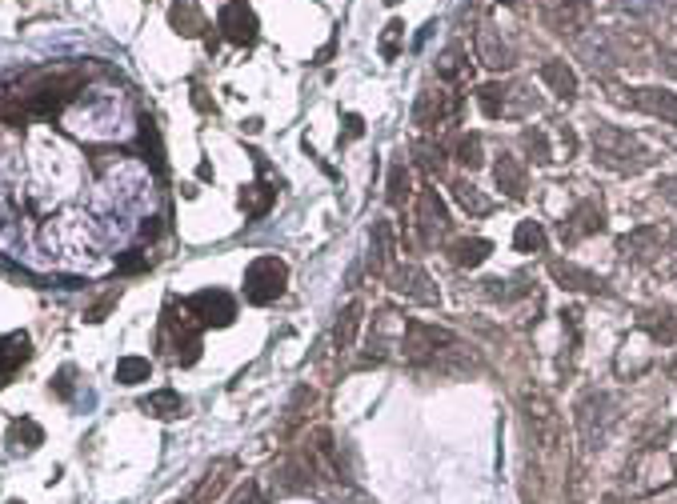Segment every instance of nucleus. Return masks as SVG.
<instances>
[{
	"label": "nucleus",
	"instance_id": "cd10ccee",
	"mask_svg": "<svg viewBox=\"0 0 677 504\" xmlns=\"http://www.w3.org/2000/svg\"><path fill=\"white\" fill-rule=\"evenodd\" d=\"M449 188H453V200H457V205H461L469 217H489V213H493V200L485 197L477 185H469V180H453Z\"/></svg>",
	"mask_w": 677,
	"mask_h": 504
},
{
	"label": "nucleus",
	"instance_id": "2f4dec72",
	"mask_svg": "<svg viewBox=\"0 0 677 504\" xmlns=\"http://www.w3.org/2000/svg\"><path fill=\"white\" fill-rule=\"evenodd\" d=\"M513 248L518 252H545V228L538 225V220H521L518 233H513Z\"/></svg>",
	"mask_w": 677,
	"mask_h": 504
},
{
	"label": "nucleus",
	"instance_id": "09e8293b",
	"mask_svg": "<svg viewBox=\"0 0 677 504\" xmlns=\"http://www.w3.org/2000/svg\"><path fill=\"white\" fill-rule=\"evenodd\" d=\"M670 372H673V377H677V360H673V365H670Z\"/></svg>",
	"mask_w": 677,
	"mask_h": 504
},
{
	"label": "nucleus",
	"instance_id": "de8ad7c7",
	"mask_svg": "<svg viewBox=\"0 0 677 504\" xmlns=\"http://www.w3.org/2000/svg\"><path fill=\"white\" fill-rule=\"evenodd\" d=\"M140 237H149V240H153V237H160V225H157V217H153V220H145V225H140Z\"/></svg>",
	"mask_w": 677,
	"mask_h": 504
},
{
	"label": "nucleus",
	"instance_id": "412c9836",
	"mask_svg": "<svg viewBox=\"0 0 677 504\" xmlns=\"http://www.w3.org/2000/svg\"><path fill=\"white\" fill-rule=\"evenodd\" d=\"M541 80L549 85L553 96H561V100L578 96V73H573L565 60H545V65H541Z\"/></svg>",
	"mask_w": 677,
	"mask_h": 504
},
{
	"label": "nucleus",
	"instance_id": "f704fd0d",
	"mask_svg": "<svg viewBox=\"0 0 677 504\" xmlns=\"http://www.w3.org/2000/svg\"><path fill=\"white\" fill-rule=\"evenodd\" d=\"M521 148L533 156V165H549V160H553L549 140H545L541 128H521Z\"/></svg>",
	"mask_w": 677,
	"mask_h": 504
},
{
	"label": "nucleus",
	"instance_id": "7ed1b4c3",
	"mask_svg": "<svg viewBox=\"0 0 677 504\" xmlns=\"http://www.w3.org/2000/svg\"><path fill=\"white\" fill-rule=\"evenodd\" d=\"M160 348L169 352V357L177 360V365H193L200 357V325L193 317H189L185 300H169L165 305V320H160Z\"/></svg>",
	"mask_w": 677,
	"mask_h": 504
},
{
	"label": "nucleus",
	"instance_id": "ddd939ff",
	"mask_svg": "<svg viewBox=\"0 0 677 504\" xmlns=\"http://www.w3.org/2000/svg\"><path fill=\"white\" fill-rule=\"evenodd\" d=\"M473 48H477V60H481V65L497 68V73L513 68V48L505 45V36H501L493 25H481V28H477V36H473Z\"/></svg>",
	"mask_w": 677,
	"mask_h": 504
},
{
	"label": "nucleus",
	"instance_id": "72a5a7b5",
	"mask_svg": "<svg viewBox=\"0 0 677 504\" xmlns=\"http://www.w3.org/2000/svg\"><path fill=\"white\" fill-rule=\"evenodd\" d=\"M413 153H417V165L426 168L429 176L446 173V153H441V145H433V140H417V145H413Z\"/></svg>",
	"mask_w": 677,
	"mask_h": 504
},
{
	"label": "nucleus",
	"instance_id": "0eeeda50",
	"mask_svg": "<svg viewBox=\"0 0 677 504\" xmlns=\"http://www.w3.org/2000/svg\"><path fill=\"white\" fill-rule=\"evenodd\" d=\"M189 317L197 320L200 328H229L237 320V300L229 297L225 288H205V292H193L185 300Z\"/></svg>",
	"mask_w": 677,
	"mask_h": 504
},
{
	"label": "nucleus",
	"instance_id": "bb28decb",
	"mask_svg": "<svg viewBox=\"0 0 677 504\" xmlns=\"http://www.w3.org/2000/svg\"><path fill=\"white\" fill-rule=\"evenodd\" d=\"M277 205V185H265V180H257V185L241 188V208H245V217H265L269 208Z\"/></svg>",
	"mask_w": 677,
	"mask_h": 504
},
{
	"label": "nucleus",
	"instance_id": "8fccbe9b",
	"mask_svg": "<svg viewBox=\"0 0 677 504\" xmlns=\"http://www.w3.org/2000/svg\"><path fill=\"white\" fill-rule=\"evenodd\" d=\"M501 5H518V0H501Z\"/></svg>",
	"mask_w": 677,
	"mask_h": 504
},
{
	"label": "nucleus",
	"instance_id": "a211bd4d",
	"mask_svg": "<svg viewBox=\"0 0 677 504\" xmlns=\"http://www.w3.org/2000/svg\"><path fill=\"white\" fill-rule=\"evenodd\" d=\"M493 176H497V188L509 200H521L525 197V188H529V176H525V165L518 156H509V153H501L497 156V165H493Z\"/></svg>",
	"mask_w": 677,
	"mask_h": 504
},
{
	"label": "nucleus",
	"instance_id": "a18cd8bd",
	"mask_svg": "<svg viewBox=\"0 0 677 504\" xmlns=\"http://www.w3.org/2000/svg\"><path fill=\"white\" fill-rule=\"evenodd\" d=\"M558 140H561L565 156H573V153H578V133H573L569 125H561V128H558Z\"/></svg>",
	"mask_w": 677,
	"mask_h": 504
},
{
	"label": "nucleus",
	"instance_id": "37998d69",
	"mask_svg": "<svg viewBox=\"0 0 677 504\" xmlns=\"http://www.w3.org/2000/svg\"><path fill=\"white\" fill-rule=\"evenodd\" d=\"M229 504H265V500H261V489L249 480V485H241V489H237V497H232Z\"/></svg>",
	"mask_w": 677,
	"mask_h": 504
},
{
	"label": "nucleus",
	"instance_id": "4468645a",
	"mask_svg": "<svg viewBox=\"0 0 677 504\" xmlns=\"http://www.w3.org/2000/svg\"><path fill=\"white\" fill-rule=\"evenodd\" d=\"M545 25L553 33H581L590 28V5H578V0H549L545 5Z\"/></svg>",
	"mask_w": 677,
	"mask_h": 504
},
{
	"label": "nucleus",
	"instance_id": "c85d7f7f",
	"mask_svg": "<svg viewBox=\"0 0 677 504\" xmlns=\"http://www.w3.org/2000/svg\"><path fill=\"white\" fill-rule=\"evenodd\" d=\"M140 153H145V160L157 173H165V148H160V133L149 116H140Z\"/></svg>",
	"mask_w": 677,
	"mask_h": 504
},
{
	"label": "nucleus",
	"instance_id": "a19ab883",
	"mask_svg": "<svg viewBox=\"0 0 677 504\" xmlns=\"http://www.w3.org/2000/svg\"><path fill=\"white\" fill-rule=\"evenodd\" d=\"M48 388H53V397H56V400H73V392H77V368H73V365H65V368L56 372V380H53Z\"/></svg>",
	"mask_w": 677,
	"mask_h": 504
},
{
	"label": "nucleus",
	"instance_id": "58836bf2",
	"mask_svg": "<svg viewBox=\"0 0 677 504\" xmlns=\"http://www.w3.org/2000/svg\"><path fill=\"white\" fill-rule=\"evenodd\" d=\"M401 40H405V25H401V20H389V25H385V33H381V56H385V60H393V56H397L401 53Z\"/></svg>",
	"mask_w": 677,
	"mask_h": 504
},
{
	"label": "nucleus",
	"instance_id": "473e14b6",
	"mask_svg": "<svg viewBox=\"0 0 677 504\" xmlns=\"http://www.w3.org/2000/svg\"><path fill=\"white\" fill-rule=\"evenodd\" d=\"M385 200L393 208H401L409 200V168H405V160H397V165L389 168V188H385Z\"/></svg>",
	"mask_w": 677,
	"mask_h": 504
},
{
	"label": "nucleus",
	"instance_id": "79ce46f5",
	"mask_svg": "<svg viewBox=\"0 0 677 504\" xmlns=\"http://www.w3.org/2000/svg\"><path fill=\"white\" fill-rule=\"evenodd\" d=\"M117 268L120 272H145L149 268V257H145V252H128V257L117 260Z\"/></svg>",
	"mask_w": 677,
	"mask_h": 504
},
{
	"label": "nucleus",
	"instance_id": "20e7f679",
	"mask_svg": "<svg viewBox=\"0 0 677 504\" xmlns=\"http://www.w3.org/2000/svg\"><path fill=\"white\" fill-rule=\"evenodd\" d=\"M453 332L449 328H437V325H426V320H409L405 332H401V357L409 360V365L426 368L433 360L441 357L449 345H453Z\"/></svg>",
	"mask_w": 677,
	"mask_h": 504
},
{
	"label": "nucleus",
	"instance_id": "423d86ee",
	"mask_svg": "<svg viewBox=\"0 0 677 504\" xmlns=\"http://www.w3.org/2000/svg\"><path fill=\"white\" fill-rule=\"evenodd\" d=\"M413 225H417V245L429 248L437 245L441 237H449V208L446 200L437 197V188H421L417 193V205H413Z\"/></svg>",
	"mask_w": 677,
	"mask_h": 504
},
{
	"label": "nucleus",
	"instance_id": "2eb2a0df",
	"mask_svg": "<svg viewBox=\"0 0 677 504\" xmlns=\"http://www.w3.org/2000/svg\"><path fill=\"white\" fill-rule=\"evenodd\" d=\"M549 277L558 280L565 292H605V280L593 277L590 268L573 265V260H549Z\"/></svg>",
	"mask_w": 677,
	"mask_h": 504
},
{
	"label": "nucleus",
	"instance_id": "393cba45",
	"mask_svg": "<svg viewBox=\"0 0 677 504\" xmlns=\"http://www.w3.org/2000/svg\"><path fill=\"white\" fill-rule=\"evenodd\" d=\"M361 317H365V308H361V300H353V305H345V312H341V317H337V328H333V348H337V352H349L353 345H357Z\"/></svg>",
	"mask_w": 677,
	"mask_h": 504
},
{
	"label": "nucleus",
	"instance_id": "e433bc0d",
	"mask_svg": "<svg viewBox=\"0 0 677 504\" xmlns=\"http://www.w3.org/2000/svg\"><path fill=\"white\" fill-rule=\"evenodd\" d=\"M525 113H538V96H533L525 85H509V100H505V116H525Z\"/></svg>",
	"mask_w": 677,
	"mask_h": 504
},
{
	"label": "nucleus",
	"instance_id": "dca6fc26",
	"mask_svg": "<svg viewBox=\"0 0 677 504\" xmlns=\"http://www.w3.org/2000/svg\"><path fill=\"white\" fill-rule=\"evenodd\" d=\"M28 357H33V345H28L25 332L0 337V388H8V380L20 372V365H28Z\"/></svg>",
	"mask_w": 677,
	"mask_h": 504
},
{
	"label": "nucleus",
	"instance_id": "f257e3e1",
	"mask_svg": "<svg viewBox=\"0 0 677 504\" xmlns=\"http://www.w3.org/2000/svg\"><path fill=\"white\" fill-rule=\"evenodd\" d=\"M521 420H525V432H529L533 449L541 457H558L561 452V440H565V428H561V417L553 408V400L545 397L541 388H521Z\"/></svg>",
	"mask_w": 677,
	"mask_h": 504
},
{
	"label": "nucleus",
	"instance_id": "a878e982",
	"mask_svg": "<svg viewBox=\"0 0 677 504\" xmlns=\"http://www.w3.org/2000/svg\"><path fill=\"white\" fill-rule=\"evenodd\" d=\"M169 25H173V33H180V36L205 33V16L197 13L193 0H173V5H169Z\"/></svg>",
	"mask_w": 677,
	"mask_h": 504
},
{
	"label": "nucleus",
	"instance_id": "c756f323",
	"mask_svg": "<svg viewBox=\"0 0 677 504\" xmlns=\"http://www.w3.org/2000/svg\"><path fill=\"white\" fill-rule=\"evenodd\" d=\"M229 472H232V465H229V460H221V465H217V469H209V477H205V480H200V485H197V492H193V497H189L185 504H209V500H213V497H217V492H221V489H225Z\"/></svg>",
	"mask_w": 677,
	"mask_h": 504
},
{
	"label": "nucleus",
	"instance_id": "9b49d317",
	"mask_svg": "<svg viewBox=\"0 0 677 504\" xmlns=\"http://www.w3.org/2000/svg\"><path fill=\"white\" fill-rule=\"evenodd\" d=\"M217 25H221V33H225V40H232V45H241V48L257 45V13H252L245 0H229V5L221 8Z\"/></svg>",
	"mask_w": 677,
	"mask_h": 504
},
{
	"label": "nucleus",
	"instance_id": "aec40b11",
	"mask_svg": "<svg viewBox=\"0 0 677 504\" xmlns=\"http://www.w3.org/2000/svg\"><path fill=\"white\" fill-rule=\"evenodd\" d=\"M437 76L446 80V85H469L473 80V65H469V56H465L461 45H449L446 53L437 56Z\"/></svg>",
	"mask_w": 677,
	"mask_h": 504
},
{
	"label": "nucleus",
	"instance_id": "c03bdc74",
	"mask_svg": "<svg viewBox=\"0 0 677 504\" xmlns=\"http://www.w3.org/2000/svg\"><path fill=\"white\" fill-rule=\"evenodd\" d=\"M361 133H365V120H361L357 113H349V116H345V136H341V145H345V140H357Z\"/></svg>",
	"mask_w": 677,
	"mask_h": 504
},
{
	"label": "nucleus",
	"instance_id": "c9c22d12",
	"mask_svg": "<svg viewBox=\"0 0 677 504\" xmlns=\"http://www.w3.org/2000/svg\"><path fill=\"white\" fill-rule=\"evenodd\" d=\"M149 372H153V365H149L145 357L117 360V380H120V385H140V380H149Z\"/></svg>",
	"mask_w": 677,
	"mask_h": 504
},
{
	"label": "nucleus",
	"instance_id": "3c124183",
	"mask_svg": "<svg viewBox=\"0 0 677 504\" xmlns=\"http://www.w3.org/2000/svg\"><path fill=\"white\" fill-rule=\"evenodd\" d=\"M385 5H401V0H385Z\"/></svg>",
	"mask_w": 677,
	"mask_h": 504
},
{
	"label": "nucleus",
	"instance_id": "f8f14e48",
	"mask_svg": "<svg viewBox=\"0 0 677 504\" xmlns=\"http://www.w3.org/2000/svg\"><path fill=\"white\" fill-rule=\"evenodd\" d=\"M621 100H625V105H633V108H641V113L658 116L662 125L677 128V93H670V88H653V85L630 88V96H621Z\"/></svg>",
	"mask_w": 677,
	"mask_h": 504
},
{
	"label": "nucleus",
	"instance_id": "603ef678",
	"mask_svg": "<svg viewBox=\"0 0 677 504\" xmlns=\"http://www.w3.org/2000/svg\"><path fill=\"white\" fill-rule=\"evenodd\" d=\"M578 5H593V0H578Z\"/></svg>",
	"mask_w": 677,
	"mask_h": 504
},
{
	"label": "nucleus",
	"instance_id": "f03ea898",
	"mask_svg": "<svg viewBox=\"0 0 677 504\" xmlns=\"http://www.w3.org/2000/svg\"><path fill=\"white\" fill-rule=\"evenodd\" d=\"M593 153H598L601 165H610L613 173H625V176H638L641 168L653 165V156L618 125H598V128H593Z\"/></svg>",
	"mask_w": 677,
	"mask_h": 504
},
{
	"label": "nucleus",
	"instance_id": "ea45409f",
	"mask_svg": "<svg viewBox=\"0 0 677 504\" xmlns=\"http://www.w3.org/2000/svg\"><path fill=\"white\" fill-rule=\"evenodd\" d=\"M645 328H650V337L662 340V345H673L677 340V320L670 312H662V320H645Z\"/></svg>",
	"mask_w": 677,
	"mask_h": 504
},
{
	"label": "nucleus",
	"instance_id": "4be33fe9",
	"mask_svg": "<svg viewBox=\"0 0 677 504\" xmlns=\"http://www.w3.org/2000/svg\"><path fill=\"white\" fill-rule=\"evenodd\" d=\"M489 252H493V245L485 237H465V240H453L449 245V260L457 268H481L485 260H489Z\"/></svg>",
	"mask_w": 677,
	"mask_h": 504
},
{
	"label": "nucleus",
	"instance_id": "4c0bfd02",
	"mask_svg": "<svg viewBox=\"0 0 677 504\" xmlns=\"http://www.w3.org/2000/svg\"><path fill=\"white\" fill-rule=\"evenodd\" d=\"M453 153H457V165H465L473 173V168H481V136L477 133H465V136H457V148H453Z\"/></svg>",
	"mask_w": 677,
	"mask_h": 504
},
{
	"label": "nucleus",
	"instance_id": "1a4fd4ad",
	"mask_svg": "<svg viewBox=\"0 0 677 504\" xmlns=\"http://www.w3.org/2000/svg\"><path fill=\"white\" fill-rule=\"evenodd\" d=\"M389 288L397 292V297H405V300H417V305H437V300H441L437 285H433L429 272L421 268V265H397V268H389Z\"/></svg>",
	"mask_w": 677,
	"mask_h": 504
},
{
	"label": "nucleus",
	"instance_id": "7c9ffc66",
	"mask_svg": "<svg viewBox=\"0 0 677 504\" xmlns=\"http://www.w3.org/2000/svg\"><path fill=\"white\" fill-rule=\"evenodd\" d=\"M505 100H509V85H481L477 88V105H481V113L489 116V120H497V116H505Z\"/></svg>",
	"mask_w": 677,
	"mask_h": 504
},
{
	"label": "nucleus",
	"instance_id": "5701e85b",
	"mask_svg": "<svg viewBox=\"0 0 677 504\" xmlns=\"http://www.w3.org/2000/svg\"><path fill=\"white\" fill-rule=\"evenodd\" d=\"M140 412H149V417H157V420H177V417H185V397L173 388L149 392V397L140 400Z\"/></svg>",
	"mask_w": 677,
	"mask_h": 504
},
{
	"label": "nucleus",
	"instance_id": "f3484780",
	"mask_svg": "<svg viewBox=\"0 0 677 504\" xmlns=\"http://www.w3.org/2000/svg\"><path fill=\"white\" fill-rule=\"evenodd\" d=\"M665 245V233L658 225H645V228H633V233H625L618 240V248L625 252V257H633V260H653L662 252Z\"/></svg>",
	"mask_w": 677,
	"mask_h": 504
},
{
	"label": "nucleus",
	"instance_id": "39448f33",
	"mask_svg": "<svg viewBox=\"0 0 677 504\" xmlns=\"http://www.w3.org/2000/svg\"><path fill=\"white\" fill-rule=\"evenodd\" d=\"M289 285V265L281 257H257L245 268V300L249 305H272Z\"/></svg>",
	"mask_w": 677,
	"mask_h": 504
},
{
	"label": "nucleus",
	"instance_id": "6ab92c4d",
	"mask_svg": "<svg viewBox=\"0 0 677 504\" xmlns=\"http://www.w3.org/2000/svg\"><path fill=\"white\" fill-rule=\"evenodd\" d=\"M393 252H397V245H393V225H389V220H377V225H373V240H369V268L373 272H389L393 268Z\"/></svg>",
	"mask_w": 677,
	"mask_h": 504
},
{
	"label": "nucleus",
	"instance_id": "864d4df0",
	"mask_svg": "<svg viewBox=\"0 0 677 504\" xmlns=\"http://www.w3.org/2000/svg\"><path fill=\"white\" fill-rule=\"evenodd\" d=\"M8 504H25V500H8Z\"/></svg>",
	"mask_w": 677,
	"mask_h": 504
},
{
	"label": "nucleus",
	"instance_id": "6e6552de",
	"mask_svg": "<svg viewBox=\"0 0 677 504\" xmlns=\"http://www.w3.org/2000/svg\"><path fill=\"white\" fill-rule=\"evenodd\" d=\"M457 113H461V100L453 93H437V88H426V93L417 96V108H413V120H417V128H446V125H457Z\"/></svg>",
	"mask_w": 677,
	"mask_h": 504
},
{
	"label": "nucleus",
	"instance_id": "b1692460",
	"mask_svg": "<svg viewBox=\"0 0 677 504\" xmlns=\"http://www.w3.org/2000/svg\"><path fill=\"white\" fill-rule=\"evenodd\" d=\"M5 445H8V452H33V449L45 445V428H40L36 420L20 417V420H13V425H8Z\"/></svg>",
	"mask_w": 677,
	"mask_h": 504
},
{
	"label": "nucleus",
	"instance_id": "9d476101",
	"mask_svg": "<svg viewBox=\"0 0 677 504\" xmlns=\"http://www.w3.org/2000/svg\"><path fill=\"white\" fill-rule=\"evenodd\" d=\"M593 233H605V213L598 200H578V205L569 208V217L558 225V237L565 245H578V240L593 237Z\"/></svg>",
	"mask_w": 677,
	"mask_h": 504
},
{
	"label": "nucleus",
	"instance_id": "49530a36",
	"mask_svg": "<svg viewBox=\"0 0 677 504\" xmlns=\"http://www.w3.org/2000/svg\"><path fill=\"white\" fill-rule=\"evenodd\" d=\"M662 197L670 200V205H677V176H670V180H662Z\"/></svg>",
	"mask_w": 677,
	"mask_h": 504
}]
</instances>
